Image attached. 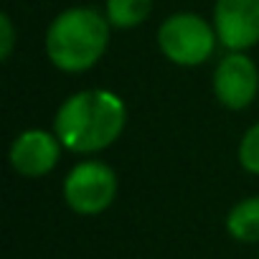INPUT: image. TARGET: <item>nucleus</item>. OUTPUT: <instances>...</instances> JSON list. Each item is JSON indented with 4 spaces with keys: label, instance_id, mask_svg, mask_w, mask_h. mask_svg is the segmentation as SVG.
<instances>
[{
    "label": "nucleus",
    "instance_id": "f257e3e1",
    "mask_svg": "<svg viewBox=\"0 0 259 259\" xmlns=\"http://www.w3.org/2000/svg\"><path fill=\"white\" fill-rule=\"evenodd\" d=\"M127 122L124 102L109 89H84L71 94L56 112L54 133L61 145L79 155H92L122 135Z\"/></svg>",
    "mask_w": 259,
    "mask_h": 259
},
{
    "label": "nucleus",
    "instance_id": "f03ea898",
    "mask_svg": "<svg viewBox=\"0 0 259 259\" xmlns=\"http://www.w3.org/2000/svg\"><path fill=\"white\" fill-rule=\"evenodd\" d=\"M109 21L94 8H69L59 13L46 31L49 61L66 71H89L107 51Z\"/></svg>",
    "mask_w": 259,
    "mask_h": 259
},
{
    "label": "nucleus",
    "instance_id": "7ed1b4c3",
    "mask_svg": "<svg viewBox=\"0 0 259 259\" xmlns=\"http://www.w3.org/2000/svg\"><path fill=\"white\" fill-rule=\"evenodd\" d=\"M216 44V28L196 13H176L158 28V46L176 66H198L208 61Z\"/></svg>",
    "mask_w": 259,
    "mask_h": 259
},
{
    "label": "nucleus",
    "instance_id": "20e7f679",
    "mask_svg": "<svg viewBox=\"0 0 259 259\" xmlns=\"http://www.w3.org/2000/svg\"><path fill=\"white\" fill-rule=\"evenodd\" d=\"M117 196V176L102 160H84L64 178V201L74 213L97 216L112 206Z\"/></svg>",
    "mask_w": 259,
    "mask_h": 259
},
{
    "label": "nucleus",
    "instance_id": "39448f33",
    "mask_svg": "<svg viewBox=\"0 0 259 259\" xmlns=\"http://www.w3.org/2000/svg\"><path fill=\"white\" fill-rule=\"evenodd\" d=\"M259 92V69L244 51L226 54L213 71V94L226 109H244Z\"/></svg>",
    "mask_w": 259,
    "mask_h": 259
},
{
    "label": "nucleus",
    "instance_id": "423d86ee",
    "mask_svg": "<svg viewBox=\"0 0 259 259\" xmlns=\"http://www.w3.org/2000/svg\"><path fill=\"white\" fill-rule=\"evenodd\" d=\"M213 28L229 51H246L259 44V0H216Z\"/></svg>",
    "mask_w": 259,
    "mask_h": 259
},
{
    "label": "nucleus",
    "instance_id": "0eeeda50",
    "mask_svg": "<svg viewBox=\"0 0 259 259\" xmlns=\"http://www.w3.org/2000/svg\"><path fill=\"white\" fill-rule=\"evenodd\" d=\"M61 140L56 133H46V130H26L21 133L13 145H11V165L16 173L26 178H41L49 176L61 155Z\"/></svg>",
    "mask_w": 259,
    "mask_h": 259
},
{
    "label": "nucleus",
    "instance_id": "6e6552de",
    "mask_svg": "<svg viewBox=\"0 0 259 259\" xmlns=\"http://www.w3.org/2000/svg\"><path fill=\"white\" fill-rule=\"evenodd\" d=\"M226 231L244 244H259V196L244 198L226 213Z\"/></svg>",
    "mask_w": 259,
    "mask_h": 259
},
{
    "label": "nucleus",
    "instance_id": "1a4fd4ad",
    "mask_svg": "<svg viewBox=\"0 0 259 259\" xmlns=\"http://www.w3.org/2000/svg\"><path fill=\"white\" fill-rule=\"evenodd\" d=\"M153 11V0H107L104 16L114 28H135Z\"/></svg>",
    "mask_w": 259,
    "mask_h": 259
},
{
    "label": "nucleus",
    "instance_id": "9d476101",
    "mask_svg": "<svg viewBox=\"0 0 259 259\" xmlns=\"http://www.w3.org/2000/svg\"><path fill=\"white\" fill-rule=\"evenodd\" d=\"M239 163L246 173L259 176V122L246 130L239 143Z\"/></svg>",
    "mask_w": 259,
    "mask_h": 259
},
{
    "label": "nucleus",
    "instance_id": "9b49d317",
    "mask_svg": "<svg viewBox=\"0 0 259 259\" xmlns=\"http://www.w3.org/2000/svg\"><path fill=\"white\" fill-rule=\"evenodd\" d=\"M0 59L3 61H8L11 59V54H13V46H16V28H13V21H11V16H0Z\"/></svg>",
    "mask_w": 259,
    "mask_h": 259
}]
</instances>
